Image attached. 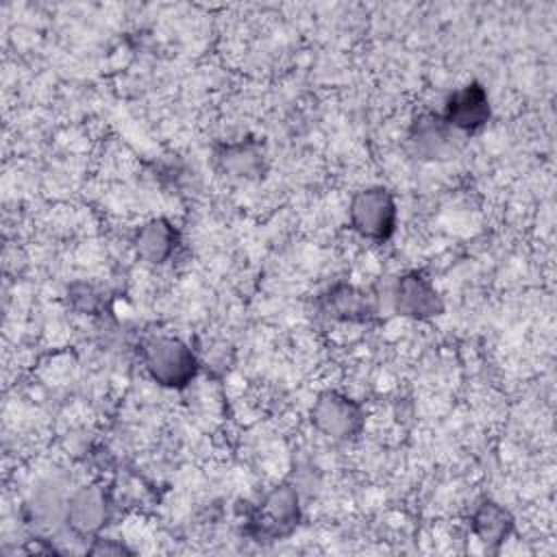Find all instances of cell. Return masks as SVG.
Wrapping results in <instances>:
<instances>
[{"mask_svg":"<svg viewBox=\"0 0 557 557\" xmlns=\"http://www.w3.org/2000/svg\"><path fill=\"white\" fill-rule=\"evenodd\" d=\"M141 361L146 372L168 389H183L198 372L191 348L172 335H150L141 342Z\"/></svg>","mask_w":557,"mask_h":557,"instance_id":"cell-1","label":"cell"},{"mask_svg":"<svg viewBox=\"0 0 557 557\" xmlns=\"http://www.w3.org/2000/svg\"><path fill=\"white\" fill-rule=\"evenodd\" d=\"M396 198L383 185H370L350 198L348 222L357 235L370 242H385L396 228Z\"/></svg>","mask_w":557,"mask_h":557,"instance_id":"cell-2","label":"cell"},{"mask_svg":"<svg viewBox=\"0 0 557 557\" xmlns=\"http://www.w3.org/2000/svg\"><path fill=\"white\" fill-rule=\"evenodd\" d=\"M309 420L318 433L335 442H348L361 433L366 416L357 400L342 392L326 389L313 400Z\"/></svg>","mask_w":557,"mask_h":557,"instance_id":"cell-3","label":"cell"},{"mask_svg":"<svg viewBox=\"0 0 557 557\" xmlns=\"http://www.w3.org/2000/svg\"><path fill=\"white\" fill-rule=\"evenodd\" d=\"M392 305L396 313L411 320H431L444 309L435 285L418 272H407L396 281L392 289Z\"/></svg>","mask_w":557,"mask_h":557,"instance_id":"cell-4","label":"cell"},{"mask_svg":"<svg viewBox=\"0 0 557 557\" xmlns=\"http://www.w3.org/2000/svg\"><path fill=\"white\" fill-rule=\"evenodd\" d=\"M111 500L104 487L85 485L74 490L65 500V518L63 522L76 535H96L109 520Z\"/></svg>","mask_w":557,"mask_h":557,"instance_id":"cell-5","label":"cell"},{"mask_svg":"<svg viewBox=\"0 0 557 557\" xmlns=\"http://www.w3.org/2000/svg\"><path fill=\"white\" fill-rule=\"evenodd\" d=\"M459 133L440 113H422L411 122L409 146L426 161H442L455 154Z\"/></svg>","mask_w":557,"mask_h":557,"instance_id":"cell-6","label":"cell"},{"mask_svg":"<svg viewBox=\"0 0 557 557\" xmlns=\"http://www.w3.org/2000/svg\"><path fill=\"white\" fill-rule=\"evenodd\" d=\"M490 98L485 87L479 83H468L463 87H457L440 113L450 128L457 133H474L490 120Z\"/></svg>","mask_w":557,"mask_h":557,"instance_id":"cell-7","label":"cell"},{"mask_svg":"<svg viewBox=\"0 0 557 557\" xmlns=\"http://www.w3.org/2000/svg\"><path fill=\"white\" fill-rule=\"evenodd\" d=\"M178 246V231L165 218H152L144 222L133 235L135 255L150 265L165 263Z\"/></svg>","mask_w":557,"mask_h":557,"instance_id":"cell-8","label":"cell"},{"mask_svg":"<svg viewBox=\"0 0 557 557\" xmlns=\"http://www.w3.org/2000/svg\"><path fill=\"white\" fill-rule=\"evenodd\" d=\"M298 492L292 485L272 487L259 507V527L268 533H289L298 524Z\"/></svg>","mask_w":557,"mask_h":557,"instance_id":"cell-9","label":"cell"},{"mask_svg":"<svg viewBox=\"0 0 557 557\" xmlns=\"http://www.w3.org/2000/svg\"><path fill=\"white\" fill-rule=\"evenodd\" d=\"M470 524H472V533L479 537V542H483L485 546H498L509 537V533L513 529V518L500 503L485 498L472 511Z\"/></svg>","mask_w":557,"mask_h":557,"instance_id":"cell-10","label":"cell"},{"mask_svg":"<svg viewBox=\"0 0 557 557\" xmlns=\"http://www.w3.org/2000/svg\"><path fill=\"white\" fill-rule=\"evenodd\" d=\"M218 163L226 174L237 178H257L265 170L263 150L255 141H237L222 146V150L218 152Z\"/></svg>","mask_w":557,"mask_h":557,"instance_id":"cell-11","label":"cell"},{"mask_svg":"<svg viewBox=\"0 0 557 557\" xmlns=\"http://www.w3.org/2000/svg\"><path fill=\"white\" fill-rule=\"evenodd\" d=\"M326 311L337 320L366 322L372 315V302L352 285H335L326 296Z\"/></svg>","mask_w":557,"mask_h":557,"instance_id":"cell-12","label":"cell"},{"mask_svg":"<svg viewBox=\"0 0 557 557\" xmlns=\"http://www.w3.org/2000/svg\"><path fill=\"white\" fill-rule=\"evenodd\" d=\"M98 296H100V294H98L96 287L89 285V283H78V285H74V287L70 289L72 305H74L76 309H81V311H94V309L98 307V302H100Z\"/></svg>","mask_w":557,"mask_h":557,"instance_id":"cell-13","label":"cell"},{"mask_svg":"<svg viewBox=\"0 0 557 557\" xmlns=\"http://www.w3.org/2000/svg\"><path fill=\"white\" fill-rule=\"evenodd\" d=\"M89 553L94 555H122V553H128V548L124 544H115V540H94V546L89 548Z\"/></svg>","mask_w":557,"mask_h":557,"instance_id":"cell-14","label":"cell"}]
</instances>
